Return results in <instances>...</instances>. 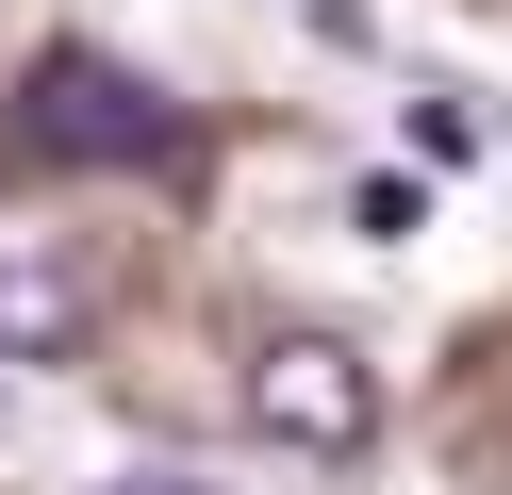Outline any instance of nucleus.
<instances>
[{
    "instance_id": "f257e3e1",
    "label": "nucleus",
    "mask_w": 512,
    "mask_h": 495,
    "mask_svg": "<svg viewBox=\"0 0 512 495\" xmlns=\"http://www.w3.org/2000/svg\"><path fill=\"white\" fill-rule=\"evenodd\" d=\"M248 429L265 446H314V462H347L380 429V380H364V347H331V330H281L265 363H248Z\"/></svg>"
},
{
    "instance_id": "f03ea898",
    "label": "nucleus",
    "mask_w": 512,
    "mask_h": 495,
    "mask_svg": "<svg viewBox=\"0 0 512 495\" xmlns=\"http://www.w3.org/2000/svg\"><path fill=\"white\" fill-rule=\"evenodd\" d=\"M34 149H67V165H166V149H182V116L133 83V66L50 50V66H34Z\"/></svg>"
},
{
    "instance_id": "7ed1b4c3",
    "label": "nucleus",
    "mask_w": 512,
    "mask_h": 495,
    "mask_svg": "<svg viewBox=\"0 0 512 495\" xmlns=\"http://www.w3.org/2000/svg\"><path fill=\"white\" fill-rule=\"evenodd\" d=\"M83 330V297L50 281V264H17V281H0V347H67Z\"/></svg>"
},
{
    "instance_id": "20e7f679",
    "label": "nucleus",
    "mask_w": 512,
    "mask_h": 495,
    "mask_svg": "<svg viewBox=\"0 0 512 495\" xmlns=\"http://www.w3.org/2000/svg\"><path fill=\"white\" fill-rule=\"evenodd\" d=\"M413 149H430V165H479V99H413Z\"/></svg>"
},
{
    "instance_id": "39448f33",
    "label": "nucleus",
    "mask_w": 512,
    "mask_h": 495,
    "mask_svg": "<svg viewBox=\"0 0 512 495\" xmlns=\"http://www.w3.org/2000/svg\"><path fill=\"white\" fill-rule=\"evenodd\" d=\"M116 495H215V479H182V462H133V479H116Z\"/></svg>"
}]
</instances>
